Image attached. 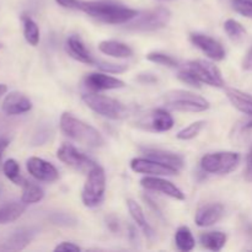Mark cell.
<instances>
[{
    "label": "cell",
    "mask_w": 252,
    "mask_h": 252,
    "mask_svg": "<svg viewBox=\"0 0 252 252\" xmlns=\"http://www.w3.org/2000/svg\"><path fill=\"white\" fill-rule=\"evenodd\" d=\"M79 10L90 15L91 17L98 21L110 25L127 24L138 15L137 10L111 1H83L80 0Z\"/></svg>",
    "instance_id": "obj_1"
},
{
    "label": "cell",
    "mask_w": 252,
    "mask_h": 252,
    "mask_svg": "<svg viewBox=\"0 0 252 252\" xmlns=\"http://www.w3.org/2000/svg\"><path fill=\"white\" fill-rule=\"evenodd\" d=\"M62 132L80 144L90 148H100L105 144L102 134L96 128L74 117L71 113L64 112L61 117Z\"/></svg>",
    "instance_id": "obj_2"
},
{
    "label": "cell",
    "mask_w": 252,
    "mask_h": 252,
    "mask_svg": "<svg viewBox=\"0 0 252 252\" xmlns=\"http://www.w3.org/2000/svg\"><path fill=\"white\" fill-rule=\"evenodd\" d=\"M167 108L181 112H203L209 108V102L202 96L187 90H171L162 97Z\"/></svg>",
    "instance_id": "obj_3"
},
{
    "label": "cell",
    "mask_w": 252,
    "mask_h": 252,
    "mask_svg": "<svg viewBox=\"0 0 252 252\" xmlns=\"http://www.w3.org/2000/svg\"><path fill=\"white\" fill-rule=\"evenodd\" d=\"M171 19V12L166 7H155L147 11L138 12L134 19L127 22L126 29L135 32H152L164 29Z\"/></svg>",
    "instance_id": "obj_4"
},
{
    "label": "cell",
    "mask_w": 252,
    "mask_h": 252,
    "mask_svg": "<svg viewBox=\"0 0 252 252\" xmlns=\"http://www.w3.org/2000/svg\"><path fill=\"white\" fill-rule=\"evenodd\" d=\"M83 101L94 112L108 120H123L127 116V107L116 98L91 91V93L84 94Z\"/></svg>",
    "instance_id": "obj_5"
},
{
    "label": "cell",
    "mask_w": 252,
    "mask_h": 252,
    "mask_svg": "<svg viewBox=\"0 0 252 252\" xmlns=\"http://www.w3.org/2000/svg\"><path fill=\"white\" fill-rule=\"evenodd\" d=\"M106 191V174L105 170L96 164L90 171L88 172V179L84 185L81 199L84 206L89 208L100 206L103 201Z\"/></svg>",
    "instance_id": "obj_6"
},
{
    "label": "cell",
    "mask_w": 252,
    "mask_h": 252,
    "mask_svg": "<svg viewBox=\"0 0 252 252\" xmlns=\"http://www.w3.org/2000/svg\"><path fill=\"white\" fill-rule=\"evenodd\" d=\"M240 154L235 152H218L206 154L201 159V167L204 172L226 175L238 167Z\"/></svg>",
    "instance_id": "obj_7"
},
{
    "label": "cell",
    "mask_w": 252,
    "mask_h": 252,
    "mask_svg": "<svg viewBox=\"0 0 252 252\" xmlns=\"http://www.w3.org/2000/svg\"><path fill=\"white\" fill-rule=\"evenodd\" d=\"M185 69L189 71L201 84H207L214 88H224L225 85L221 71L216 64L208 61H203V59L191 61L186 64Z\"/></svg>",
    "instance_id": "obj_8"
},
{
    "label": "cell",
    "mask_w": 252,
    "mask_h": 252,
    "mask_svg": "<svg viewBox=\"0 0 252 252\" xmlns=\"http://www.w3.org/2000/svg\"><path fill=\"white\" fill-rule=\"evenodd\" d=\"M57 158L68 166L80 172H89L96 165L88 155L81 153L71 144H63L57 150Z\"/></svg>",
    "instance_id": "obj_9"
},
{
    "label": "cell",
    "mask_w": 252,
    "mask_h": 252,
    "mask_svg": "<svg viewBox=\"0 0 252 252\" xmlns=\"http://www.w3.org/2000/svg\"><path fill=\"white\" fill-rule=\"evenodd\" d=\"M137 126L153 132H167L174 127V118L164 108H155L143 115Z\"/></svg>",
    "instance_id": "obj_10"
},
{
    "label": "cell",
    "mask_w": 252,
    "mask_h": 252,
    "mask_svg": "<svg viewBox=\"0 0 252 252\" xmlns=\"http://www.w3.org/2000/svg\"><path fill=\"white\" fill-rule=\"evenodd\" d=\"M130 169L137 174L150 175V176H174L177 175V170L161 164L157 160L149 158H135L130 161Z\"/></svg>",
    "instance_id": "obj_11"
},
{
    "label": "cell",
    "mask_w": 252,
    "mask_h": 252,
    "mask_svg": "<svg viewBox=\"0 0 252 252\" xmlns=\"http://www.w3.org/2000/svg\"><path fill=\"white\" fill-rule=\"evenodd\" d=\"M140 185H142L145 189L159 192V193L171 197V198L177 199V201H184L185 199L184 192H182L176 185L167 181V180L161 179L160 176L143 177V179L140 180Z\"/></svg>",
    "instance_id": "obj_12"
},
{
    "label": "cell",
    "mask_w": 252,
    "mask_h": 252,
    "mask_svg": "<svg viewBox=\"0 0 252 252\" xmlns=\"http://www.w3.org/2000/svg\"><path fill=\"white\" fill-rule=\"evenodd\" d=\"M191 42L201 49L208 58L213 59V61L219 62L223 61L225 58V49L221 46L219 41L211 36H207L203 33H192L191 34Z\"/></svg>",
    "instance_id": "obj_13"
},
{
    "label": "cell",
    "mask_w": 252,
    "mask_h": 252,
    "mask_svg": "<svg viewBox=\"0 0 252 252\" xmlns=\"http://www.w3.org/2000/svg\"><path fill=\"white\" fill-rule=\"evenodd\" d=\"M26 167L29 174L38 181L53 182L59 177L58 170L56 169V166L41 158H30L26 162Z\"/></svg>",
    "instance_id": "obj_14"
},
{
    "label": "cell",
    "mask_w": 252,
    "mask_h": 252,
    "mask_svg": "<svg viewBox=\"0 0 252 252\" xmlns=\"http://www.w3.org/2000/svg\"><path fill=\"white\" fill-rule=\"evenodd\" d=\"M84 84L89 90L97 93V91L116 90V89L125 88V81L115 76L107 75L103 73H90L84 79Z\"/></svg>",
    "instance_id": "obj_15"
},
{
    "label": "cell",
    "mask_w": 252,
    "mask_h": 252,
    "mask_svg": "<svg viewBox=\"0 0 252 252\" xmlns=\"http://www.w3.org/2000/svg\"><path fill=\"white\" fill-rule=\"evenodd\" d=\"M1 108L7 116H17L31 111L32 102L25 94L12 91L5 96Z\"/></svg>",
    "instance_id": "obj_16"
},
{
    "label": "cell",
    "mask_w": 252,
    "mask_h": 252,
    "mask_svg": "<svg viewBox=\"0 0 252 252\" xmlns=\"http://www.w3.org/2000/svg\"><path fill=\"white\" fill-rule=\"evenodd\" d=\"M37 230L33 228H20L15 230L0 246L1 251H21L29 245L36 235Z\"/></svg>",
    "instance_id": "obj_17"
},
{
    "label": "cell",
    "mask_w": 252,
    "mask_h": 252,
    "mask_svg": "<svg viewBox=\"0 0 252 252\" xmlns=\"http://www.w3.org/2000/svg\"><path fill=\"white\" fill-rule=\"evenodd\" d=\"M224 213V207L220 203H209L204 204L201 208L197 211L196 217H194V221L201 228H206V226H211L213 224L218 223L221 219Z\"/></svg>",
    "instance_id": "obj_18"
},
{
    "label": "cell",
    "mask_w": 252,
    "mask_h": 252,
    "mask_svg": "<svg viewBox=\"0 0 252 252\" xmlns=\"http://www.w3.org/2000/svg\"><path fill=\"white\" fill-rule=\"evenodd\" d=\"M65 49L71 58L80 62V63L89 64V65L96 64V61L94 59V57L91 56L89 49L86 48L83 39H81L79 36H76V34H73V36L68 37V39H66L65 42Z\"/></svg>",
    "instance_id": "obj_19"
},
{
    "label": "cell",
    "mask_w": 252,
    "mask_h": 252,
    "mask_svg": "<svg viewBox=\"0 0 252 252\" xmlns=\"http://www.w3.org/2000/svg\"><path fill=\"white\" fill-rule=\"evenodd\" d=\"M127 207H128V211H129L130 217H132V219L134 220V223L139 226L140 230L144 233V235L147 236L148 239L152 240V239L155 236L154 229H153L152 225L148 223L144 212H143L142 206H140L137 201H134V199H128Z\"/></svg>",
    "instance_id": "obj_20"
},
{
    "label": "cell",
    "mask_w": 252,
    "mask_h": 252,
    "mask_svg": "<svg viewBox=\"0 0 252 252\" xmlns=\"http://www.w3.org/2000/svg\"><path fill=\"white\" fill-rule=\"evenodd\" d=\"M144 153L149 159L157 160V161L167 165V166L172 167L177 171L184 167V159L180 155L174 154L171 152H166V150L161 149H145Z\"/></svg>",
    "instance_id": "obj_21"
},
{
    "label": "cell",
    "mask_w": 252,
    "mask_h": 252,
    "mask_svg": "<svg viewBox=\"0 0 252 252\" xmlns=\"http://www.w3.org/2000/svg\"><path fill=\"white\" fill-rule=\"evenodd\" d=\"M226 97L236 110L252 118V96L250 94L244 93L238 89H226Z\"/></svg>",
    "instance_id": "obj_22"
},
{
    "label": "cell",
    "mask_w": 252,
    "mask_h": 252,
    "mask_svg": "<svg viewBox=\"0 0 252 252\" xmlns=\"http://www.w3.org/2000/svg\"><path fill=\"white\" fill-rule=\"evenodd\" d=\"M98 49H100L101 53L115 57V58H129L133 56V51L129 46H127L123 42L113 41V39L100 42Z\"/></svg>",
    "instance_id": "obj_23"
},
{
    "label": "cell",
    "mask_w": 252,
    "mask_h": 252,
    "mask_svg": "<svg viewBox=\"0 0 252 252\" xmlns=\"http://www.w3.org/2000/svg\"><path fill=\"white\" fill-rule=\"evenodd\" d=\"M26 211V206L24 202H10L0 207V225L1 224H9L17 220Z\"/></svg>",
    "instance_id": "obj_24"
},
{
    "label": "cell",
    "mask_w": 252,
    "mask_h": 252,
    "mask_svg": "<svg viewBox=\"0 0 252 252\" xmlns=\"http://www.w3.org/2000/svg\"><path fill=\"white\" fill-rule=\"evenodd\" d=\"M226 235L221 231H207L199 236L203 248L211 251H220L226 244Z\"/></svg>",
    "instance_id": "obj_25"
},
{
    "label": "cell",
    "mask_w": 252,
    "mask_h": 252,
    "mask_svg": "<svg viewBox=\"0 0 252 252\" xmlns=\"http://www.w3.org/2000/svg\"><path fill=\"white\" fill-rule=\"evenodd\" d=\"M175 243H176L177 249L180 251L189 252L193 250L194 245H196V240H194L192 231L189 226H180L175 234Z\"/></svg>",
    "instance_id": "obj_26"
},
{
    "label": "cell",
    "mask_w": 252,
    "mask_h": 252,
    "mask_svg": "<svg viewBox=\"0 0 252 252\" xmlns=\"http://www.w3.org/2000/svg\"><path fill=\"white\" fill-rule=\"evenodd\" d=\"M43 197V189H42L38 185L33 184V182H30L26 180L25 185L22 186L21 201L24 202L25 204H33L41 201Z\"/></svg>",
    "instance_id": "obj_27"
},
{
    "label": "cell",
    "mask_w": 252,
    "mask_h": 252,
    "mask_svg": "<svg viewBox=\"0 0 252 252\" xmlns=\"http://www.w3.org/2000/svg\"><path fill=\"white\" fill-rule=\"evenodd\" d=\"M22 24H24V36L29 44L36 47L39 43V29L36 22L27 15H22Z\"/></svg>",
    "instance_id": "obj_28"
},
{
    "label": "cell",
    "mask_w": 252,
    "mask_h": 252,
    "mask_svg": "<svg viewBox=\"0 0 252 252\" xmlns=\"http://www.w3.org/2000/svg\"><path fill=\"white\" fill-rule=\"evenodd\" d=\"M2 171L4 175L12 182V184L17 185V186H24L26 180L21 176L20 174V166L17 164L16 160L14 159H7L4 162V166H2Z\"/></svg>",
    "instance_id": "obj_29"
},
{
    "label": "cell",
    "mask_w": 252,
    "mask_h": 252,
    "mask_svg": "<svg viewBox=\"0 0 252 252\" xmlns=\"http://www.w3.org/2000/svg\"><path fill=\"white\" fill-rule=\"evenodd\" d=\"M224 30H225L226 34L229 36V38L233 39V41L239 42L246 36V30L240 22H238L234 19H229L224 22Z\"/></svg>",
    "instance_id": "obj_30"
},
{
    "label": "cell",
    "mask_w": 252,
    "mask_h": 252,
    "mask_svg": "<svg viewBox=\"0 0 252 252\" xmlns=\"http://www.w3.org/2000/svg\"><path fill=\"white\" fill-rule=\"evenodd\" d=\"M206 126V122L204 121H197V122L191 123L189 126L185 127L184 129L180 130L176 134L177 139L180 140H191L193 138H196L199 133L202 132V129Z\"/></svg>",
    "instance_id": "obj_31"
},
{
    "label": "cell",
    "mask_w": 252,
    "mask_h": 252,
    "mask_svg": "<svg viewBox=\"0 0 252 252\" xmlns=\"http://www.w3.org/2000/svg\"><path fill=\"white\" fill-rule=\"evenodd\" d=\"M147 59L149 62H153V63L170 66V68H176V66H179V62H177L174 57L169 56V54L161 53V52H152V53H148Z\"/></svg>",
    "instance_id": "obj_32"
},
{
    "label": "cell",
    "mask_w": 252,
    "mask_h": 252,
    "mask_svg": "<svg viewBox=\"0 0 252 252\" xmlns=\"http://www.w3.org/2000/svg\"><path fill=\"white\" fill-rule=\"evenodd\" d=\"M231 6L238 14L252 19V0H231Z\"/></svg>",
    "instance_id": "obj_33"
},
{
    "label": "cell",
    "mask_w": 252,
    "mask_h": 252,
    "mask_svg": "<svg viewBox=\"0 0 252 252\" xmlns=\"http://www.w3.org/2000/svg\"><path fill=\"white\" fill-rule=\"evenodd\" d=\"M96 65L98 69L102 71L111 74H121L125 73L127 70V65L126 64H117V63H110V62H103V61H96Z\"/></svg>",
    "instance_id": "obj_34"
},
{
    "label": "cell",
    "mask_w": 252,
    "mask_h": 252,
    "mask_svg": "<svg viewBox=\"0 0 252 252\" xmlns=\"http://www.w3.org/2000/svg\"><path fill=\"white\" fill-rule=\"evenodd\" d=\"M179 79L181 81H184V83L189 84V85L194 86V88H199V86H201V83H199V81L197 80V79L194 78L191 73H189V71H187L186 69H184V70L180 71Z\"/></svg>",
    "instance_id": "obj_35"
},
{
    "label": "cell",
    "mask_w": 252,
    "mask_h": 252,
    "mask_svg": "<svg viewBox=\"0 0 252 252\" xmlns=\"http://www.w3.org/2000/svg\"><path fill=\"white\" fill-rule=\"evenodd\" d=\"M54 251H64V252H75V251H81L80 246L75 245L74 243H69V241H63L59 245H57L54 248Z\"/></svg>",
    "instance_id": "obj_36"
},
{
    "label": "cell",
    "mask_w": 252,
    "mask_h": 252,
    "mask_svg": "<svg viewBox=\"0 0 252 252\" xmlns=\"http://www.w3.org/2000/svg\"><path fill=\"white\" fill-rule=\"evenodd\" d=\"M56 2L66 9L79 10V6H80V0H56Z\"/></svg>",
    "instance_id": "obj_37"
},
{
    "label": "cell",
    "mask_w": 252,
    "mask_h": 252,
    "mask_svg": "<svg viewBox=\"0 0 252 252\" xmlns=\"http://www.w3.org/2000/svg\"><path fill=\"white\" fill-rule=\"evenodd\" d=\"M245 176L249 181L252 182V145L249 150L248 154V159H246V171H245Z\"/></svg>",
    "instance_id": "obj_38"
},
{
    "label": "cell",
    "mask_w": 252,
    "mask_h": 252,
    "mask_svg": "<svg viewBox=\"0 0 252 252\" xmlns=\"http://www.w3.org/2000/svg\"><path fill=\"white\" fill-rule=\"evenodd\" d=\"M243 69L244 70L252 71V47L248 51L245 58L243 61Z\"/></svg>",
    "instance_id": "obj_39"
},
{
    "label": "cell",
    "mask_w": 252,
    "mask_h": 252,
    "mask_svg": "<svg viewBox=\"0 0 252 252\" xmlns=\"http://www.w3.org/2000/svg\"><path fill=\"white\" fill-rule=\"evenodd\" d=\"M158 79L155 78L154 75H152V74H143V75L139 76V81H142V83H147V84H152V83H155Z\"/></svg>",
    "instance_id": "obj_40"
},
{
    "label": "cell",
    "mask_w": 252,
    "mask_h": 252,
    "mask_svg": "<svg viewBox=\"0 0 252 252\" xmlns=\"http://www.w3.org/2000/svg\"><path fill=\"white\" fill-rule=\"evenodd\" d=\"M9 147V139L6 138H0V157L2 155V153L5 152V149Z\"/></svg>",
    "instance_id": "obj_41"
},
{
    "label": "cell",
    "mask_w": 252,
    "mask_h": 252,
    "mask_svg": "<svg viewBox=\"0 0 252 252\" xmlns=\"http://www.w3.org/2000/svg\"><path fill=\"white\" fill-rule=\"evenodd\" d=\"M7 91V86L5 85V84H0V97H1L2 95H5Z\"/></svg>",
    "instance_id": "obj_42"
},
{
    "label": "cell",
    "mask_w": 252,
    "mask_h": 252,
    "mask_svg": "<svg viewBox=\"0 0 252 252\" xmlns=\"http://www.w3.org/2000/svg\"><path fill=\"white\" fill-rule=\"evenodd\" d=\"M2 47H4V44H2L1 42H0V49H2Z\"/></svg>",
    "instance_id": "obj_43"
},
{
    "label": "cell",
    "mask_w": 252,
    "mask_h": 252,
    "mask_svg": "<svg viewBox=\"0 0 252 252\" xmlns=\"http://www.w3.org/2000/svg\"><path fill=\"white\" fill-rule=\"evenodd\" d=\"M0 193H1V187H0Z\"/></svg>",
    "instance_id": "obj_44"
}]
</instances>
